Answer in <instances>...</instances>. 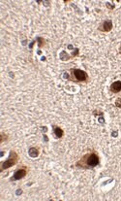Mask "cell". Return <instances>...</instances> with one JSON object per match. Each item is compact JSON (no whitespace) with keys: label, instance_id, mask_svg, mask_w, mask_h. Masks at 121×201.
<instances>
[{"label":"cell","instance_id":"obj_1","mask_svg":"<svg viewBox=\"0 0 121 201\" xmlns=\"http://www.w3.org/2000/svg\"><path fill=\"white\" fill-rule=\"evenodd\" d=\"M100 163V158L97 152L91 151L86 153L76 162L75 166L79 169H92L98 166Z\"/></svg>","mask_w":121,"mask_h":201},{"label":"cell","instance_id":"obj_2","mask_svg":"<svg viewBox=\"0 0 121 201\" xmlns=\"http://www.w3.org/2000/svg\"><path fill=\"white\" fill-rule=\"evenodd\" d=\"M66 79L75 83H87L89 76L85 71L79 68H71L69 70V75L65 74Z\"/></svg>","mask_w":121,"mask_h":201},{"label":"cell","instance_id":"obj_3","mask_svg":"<svg viewBox=\"0 0 121 201\" xmlns=\"http://www.w3.org/2000/svg\"><path fill=\"white\" fill-rule=\"evenodd\" d=\"M20 160V155L16 151H11L9 154V158L6 159L5 161H3L1 163V167H0V171H4L6 169L11 168L13 166H15Z\"/></svg>","mask_w":121,"mask_h":201},{"label":"cell","instance_id":"obj_4","mask_svg":"<svg viewBox=\"0 0 121 201\" xmlns=\"http://www.w3.org/2000/svg\"><path fill=\"white\" fill-rule=\"evenodd\" d=\"M28 167L27 166H21L20 168H18L17 170L15 171L14 175L11 177L10 181L11 182H15V181H18V180H21V179H23L25 176L27 175L28 173Z\"/></svg>","mask_w":121,"mask_h":201},{"label":"cell","instance_id":"obj_5","mask_svg":"<svg viewBox=\"0 0 121 201\" xmlns=\"http://www.w3.org/2000/svg\"><path fill=\"white\" fill-rule=\"evenodd\" d=\"M113 21H111L110 20H106L104 21L102 24L98 26V30L101 31V32H110V31H111V29H113Z\"/></svg>","mask_w":121,"mask_h":201},{"label":"cell","instance_id":"obj_6","mask_svg":"<svg viewBox=\"0 0 121 201\" xmlns=\"http://www.w3.org/2000/svg\"><path fill=\"white\" fill-rule=\"evenodd\" d=\"M110 91L113 93H119L121 91V81H115L110 85Z\"/></svg>","mask_w":121,"mask_h":201},{"label":"cell","instance_id":"obj_7","mask_svg":"<svg viewBox=\"0 0 121 201\" xmlns=\"http://www.w3.org/2000/svg\"><path fill=\"white\" fill-rule=\"evenodd\" d=\"M52 127H53V133H54L56 138H62L63 135H64V131H63V129L60 128L59 126H56V125H52Z\"/></svg>","mask_w":121,"mask_h":201},{"label":"cell","instance_id":"obj_8","mask_svg":"<svg viewBox=\"0 0 121 201\" xmlns=\"http://www.w3.org/2000/svg\"><path fill=\"white\" fill-rule=\"evenodd\" d=\"M28 154L31 156V158H38V155L40 154V151L37 147H31V148L28 150Z\"/></svg>","mask_w":121,"mask_h":201},{"label":"cell","instance_id":"obj_9","mask_svg":"<svg viewBox=\"0 0 121 201\" xmlns=\"http://www.w3.org/2000/svg\"><path fill=\"white\" fill-rule=\"evenodd\" d=\"M37 41H38V43H39V47L40 48H43L45 46V44H46V41H45V39H44V38H42V37H38Z\"/></svg>","mask_w":121,"mask_h":201},{"label":"cell","instance_id":"obj_10","mask_svg":"<svg viewBox=\"0 0 121 201\" xmlns=\"http://www.w3.org/2000/svg\"><path fill=\"white\" fill-rule=\"evenodd\" d=\"M9 139V135L8 134H6L5 132H2L1 133V143H3V142H5V141H7V140Z\"/></svg>","mask_w":121,"mask_h":201},{"label":"cell","instance_id":"obj_11","mask_svg":"<svg viewBox=\"0 0 121 201\" xmlns=\"http://www.w3.org/2000/svg\"><path fill=\"white\" fill-rule=\"evenodd\" d=\"M115 106L118 107V108H121V97L117 98L116 101H115Z\"/></svg>","mask_w":121,"mask_h":201}]
</instances>
